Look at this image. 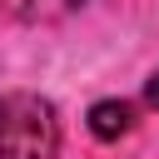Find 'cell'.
<instances>
[{
  "label": "cell",
  "instance_id": "cell-4",
  "mask_svg": "<svg viewBox=\"0 0 159 159\" xmlns=\"http://www.w3.org/2000/svg\"><path fill=\"white\" fill-rule=\"evenodd\" d=\"M144 104H149V109H159V70H154V75H149V84H144Z\"/></svg>",
  "mask_w": 159,
  "mask_h": 159
},
{
  "label": "cell",
  "instance_id": "cell-2",
  "mask_svg": "<svg viewBox=\"0 0 159 159\" xmlns=\"http://www.w3.org/2000/svg\"><path fill=\"white\" fill-rule=\"evenodd\" d=\"M84 124H89V134L99 144H114V139H124L134 129V104L129 99H94L89 114H84Z\"/></svg>",
  "mask_w": 159,
  "mask_h": 159
},
{
  "label": "cell",
  "instance_id": "cell-1",
  "mask_svg": "<svg viewBox=\"0 0 159 159\" xmlns=\"http://www.w3.org/2000/svg\"><path fill=\"white\" fill-rule=\"evenodd\" d=\"M0 159H60V114L45 94H0Z\"/></svg>",
  "mask_w": 159,
  "mask_h": 159
},
{
  "label": "cell",
  "instance_id": "cell-3",
  "mask_svg": "<svg viewBox=\"0 0 159 159\" xmlns=\"http://www.w3.org/2000/svg\"><path fill=\"white\" fill-rule=\"evenodd\" d=\"M80 5H84V0H0V15L25 20V25H50V20L75 15Z\"/></svg>",
  "mask_w": 159,
  "mask_h": 159
}]
</instances>
